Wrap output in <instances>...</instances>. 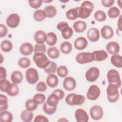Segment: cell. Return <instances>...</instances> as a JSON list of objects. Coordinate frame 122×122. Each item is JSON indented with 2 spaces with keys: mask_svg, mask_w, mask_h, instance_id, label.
<instances>
[{
  "mask_svg": "<svg viewBox=\"0 0 122 122\" xmlns=\"http://www.w3.org/2000/svg\"><path fill=\"white\" fill-rule=\"evenodd\" d=\"M32 45L29 42H25L22 44L20 48V51L21 54L25 56L30 55L33 52Z\"/></svg>",
  "mask_w": 122,
  "mask_h": 122,
  "instance_id": "cell-15",
  "label": "cell"
},
{
  "mask_svg": "<svg viewBox=\"0 0 122 122\" xmlns=\"http://www.w3.org/2000/svg\"><path fill=\"white\" fill-rule=\"evenodd\" d=\"M57 36L56 34L52 32H49L46 35V42L50 46L54 45L57 42Z\"/></svg>",
  "mask_w": 122,
  "mask_h": 122,
  "instance_id": "cell-31",
  "label": "cell"
},
{
  "mask_svg": "<svg viewBox=\"0 0 122 122\" xmlns=\"http://www.w3.org/2000/svg\"><path fill=\"white\" fill-rule=\"evenodd\" d=\"M33 116V113L32 111H30L27 109L23 111L20 115L22 121L25 122H29L31 121Z\"/></svg>",
  "mask_w": 122,
  "mask_h": 122,
  "instance_id": "cell-28",
  "label": "cell"
},
{
  "mask_svg": "<svg viewBox=\"0 0 122 122\" xmlns=\"http://www.w3.org/2000/svg\"><path fill=\"white\" fill-rule=\"evenodd\" d=\"M107 79L109 84H115L119 88L121 86V80L119 72L115 70L112 69L107 73Z\"/></svg>",
  "mask_w": 122,
  "mask_h": 122,
  "instance_id": "cell-4",
  "label": "cell"
},
{
  "mask_svg": "<svg viewBox=\"0 0 122 122\" xmlns=\"http://www.w3.org/2000/svg\"><path fill=\"white\" fill-rule=\"evenodd\" d=\"M46 50V47L45 44H35L34 48V52L35 53L37 52H42L45 53Z\"/></svg>",
  "mask_w": 122,
  "mask_h": 122,
  "instance_id": "cell-45",
  "label": "cell"
},
{
  "mask_svg": "<svg viewBox=\"0 0 122 122\" xmlns=\"http://www.w3.org/2000/svg\"><path fill=\"white\" fill-rule=\"evenodd\" d=\"M60 99L59 97L55 94L52 93L49 96L47 100L48 104L52 107H57Z\"/></svg>",
  "mask_w": 122,
  "mask_h": 122,
  "instance_id": "cell-26",
  "label": "cell"
},
{
  "mask_svg": "<svg viewBox=\"0 0 122 122\" xmlns=\"http://www.w3.org/2000/svg\"><path fill=\"white\" fill-rule=\"evenodd\" d=\"M88 42L86 38L83 37H80L77 38L74 41L75 48L79 50L84 49L87 46Z\"/></svg>",
  "mask_w": 122,
  "mask_h": 122,
  "instance_id": "cell-18",
  "label": "cell"
},
{
  "mask_svg": "<svg viewBox=\"0 0 122 122\" xmlns=\"http://www.w3.org/2000/svg\"><path fill=\"white\" fill-rule=\"evenodd\" d=\"M81 7L83 11V14L81 18L86 19L90 15L91 13L93 10L94 5L93 3L90 1H84L81 3Z\"/></svg>",
  "mask_w": 122,
  "mask_h": 122,
  "instance_id": "cell-7",
  "label": "cell"
},
{
  "mask_svg": "<svg viewBox=\"0 0 122 122\" xmlns=\"http://www.w3.org/2000/svg\"><path fill=\"white\" fill-rule=\"evenodd\" d=\"M47 54L50 58L55 59L59 57L60 55V51L56 47H51L49 48L47 51Z\"/></svg>",
  "mask_w": 122,
  "mask_h": 122,
  "instance_id": "cell-33",
  "label": "cell"
},
{
  "mask_svg": "<svg viewBox=\"0 0 122 122\" xmlns=\"http://www.w3.org/2000/svg\"><path fill=\"white\" fill-rule=\"evenodd\" d=\"M42 1L41 0H29V3L30 6L34 9L39 8L41 5Z\"/></svg>",
  "mask_w": 122,
  "mask_h": 122,
  "instance_id": "cell-48",
  "label": "cell"
},
{
  "mask_svg": "<svg viewBox=\"0 0 122 122\" xmlns=\"http://www.w3.org/2000/svg\"><path fill=\"white\" fill-rule=\"evenodd\" d=\"M35 122H48V119L43 115H39L36 116L34 121Z\"/></svg>",
  "mask_w": 122,
  "mask_h": 122,
  "instance_id": "cell-52",
  "label": "cell"
},
{
  "mask_svg": "<svg viewBox=\"0 0 122 122\" xmlns=\"http://www.w3.org/2000/svg\"><path fill=\"white\" fill-rule=\"evenodd\" d=\"M100 75L99 70L95 67H93L89 69L85 73L86 80L90 82L95 81Z\"/></svg>",
  "mask_w": 122,
  "mask_h": 122,
  "instance_id": "cell-10",
  "label": "cell"
},
{
  "mask_svg": "<svg viewBox=\"0 0 122 122\" xmlns=\"http://www.w3.org/2000/svg\"><path fill=\"white\" fill-rule=\"evenodd\" d=\"M85 100V98L84 96L75 93L69 94L65 99V102L67 104L71 106L81 105L84 102Z\"/></svg>",
  "mask_w": 122,
  "mask_h": 122,
  "instance_id": "cell-2",
  "label": "cell"
},
{
  "mask_svg": "<svg viewBox=\"0 0 122 122\" xmlns=\"http://www.w3.org/2000/svg\"><path fill=\"white\" fill-rule=\"evenodd\" d=\"M52 93L57 95L59 97L60 100L62 99L64 96V92L61 89H56L55 91H54Z\"/></svg>",
  "mask_w": 122,
  "mask_h": 122,
  "instance_id": "cell-53",
  "label": "cell"
},
{
  "mask_svg": "<svg viewBox=\"0 0 122 122\" xmlns=\"http://www.w3.org/2000/svg\"><path fill=\"white\" fill-rule=\"evenodd\" d=\"M73 27L76 32L80 33L86 30L87 25L85 21L78 20L74 23Z\"/></svg>",
  "mask_w": 122,
  "mask_h": 122,
  "instance_id": "cell-24",
  "label": "cell"
},
{
  "mask_svg": "<svg viewBox=\"0 0 122 122\" xmlns=\"http://www.w3.org/2000/svg\"><path fill=\"white\" fill-rule=\"evenodd\" d=\"M120 11L116 7H111L108 11V14L111 18H115L120 15Z\"/></svg>",
  "mask_w": 122,
  "mask_h": 122,
  "instance_id": "cell-38",
  "label": "cell"
},
{
  "mask_svg": "<svg viewBox=\"0 0 122 122\" xmlns=\"http://www.w3.org/2000/svg\"><path fill=\"white\" fill-rule=\"evenodd\" d=\"M26 79L28 83L30 84H34L39 80V75L37 71L31 68L26 71Z\"/></svg>",
  "mask_w": 122,
  "mask_h": 122,
  "instance_id": "cell-6",
  "label": "cell"
},
{
  "mask_svg": "<svg viewBox=\"0 0 122 122\" xmlns=\"http://www.w3.org/2000/svg\"><path fill=\"white\" fill-rule=\"evenodd\" d=\"M102 36L104 39H109L113 36V31L109 26H104L101 29Z\"/></svg>",
  "mask_w": 122,
  "mask_h": 122,
  "instance_id": "cell-19",
  "label": "cell"
},
{
  "mask_svg": "<svg viewBox=\"0 0 122 122\" xmlns=\"http://www.w3.org/2000/svg\"><path fill=\"white\" fill-rule=\"evenodd\" d=\"M13 120L12 114L9 112L4 111L0 112V121L1 122H10Z\"/></svg>",
  "mask_w": 122,
  "mask_h": 122,
  "instance_id": "cell-30",
  "label": "cell"
},
{
  "mask_svg": "<svg viewBox=\"0 0 122 122\" xmlns=\"http://www.w3.org/2000/svg\"><path fill=\"white\" fill-rule=\"evenodd\" d=\"M58 78L54 74H50L46 79L47 84L51 88L55 87L58 85Z\"/></svg>",
  "mask_w": 122,
  "mask_h": 122,
  "instance_id": "cell-22",
  "label": "cell"
},
{
  "mask_svg": "<svg viewBox=\"0 0 122 122\" xmlns=\"http://www.w3.org/2000/svg\"><path fill=\"white\" fill-rule=\"evenodd\" d=\"M19 92V89L15 83H10L7 87L6 92L10 96H15Z\"/></svg>",
  "mask_w": 122,
  "mask_h": 122,
  "instance_id": "cell-20",
  "label": "cell"
},
{
  "mask_svg": "<svg viewBox=\"0 0 122 122\" xmlns=\"http://www.w3.org/2000/svg\"><path fill=\"white\" fill-rule=\"evenodd\" d=\"M68 24L65 21H61L59 22L57 26V29H58L61 32H63L69 29Z\"/></svg>",
  "mask_w": 122,
  "mask_h": 122,
  "instance_id": "cell-46",
  "label": "cell"
},
{
  "mask_svg": "<svg viewBox=\"0 0 122 122\" xmlns=\"http://www.w3.org/2000/svg\"><path fill=\"white\" fill-rule=\"evenodd\" d=\"M32 99L36 103L40 104L44 102L45 101V96L44 94L38 93L33 96Z\"/></svg>",
  "mask_w": 122,
  "mask_h": 122,
  "instance_id": "cell-43",
  "label": "cell"
},
{
  "mask_svg": "<svg viewBox=\"0 0 122 122\" xmlns=\"http://www.w3.org/2000/svg\"><path fill=\"white\" fill-rule=\"evenodd\" d=\"M100 89L95 85H91L87 92V98L90 100H95L98 98L100 95Z\"/></svg>",
  "mask_w": 122,
  "mask_h": 122,
  "instance_id": "cell-9",
  "label": "cell"
},
{
  "mask_svg": "<svg viewBox=\"0 0 122 122\" xmlns=\"http://www.w3.org/2000/svg\"><path fill=\"white\" fill-rule=\"evenodd\" d=\"M30 63L31 62L30 59L26 57L21 58L18 61V65L22 68H27L29 67L30 65Z\"/></svg>",
  "mask_w": 122,
  "mask_h": 122,
  "instance_id": "cell-40",
  "label": "cell"
},
{
  "mask_svg": "<svg viewBox=\"0 0 122 122\" xmlns=\"http://www.w3.org/2000/svg\"><path fill=\"white\" fill-rule=\"evenodd\" d=\"M90 113L92 119L94 120H99L102 117L103 111L100 106L94 105L90 109Z\"/></svg>",
  "mask_w": 122,
  "mask_h": 122,
  "instance_id": "cell-11",
  "label": "cell"
},
{
  "mask_svg": "<svg viewBox=\"0 0 122 122\" xmlns=\"http://www.w3.org/2000/svg\"><path fill=\"white\" fill-rule=\"evenodd\" d=\"M10 82L6 79H3L0 81V91L3 92H6V89L7 86L9 84H10Z\"/></svg>",
  "mask_w": 122,
  "mask_h": 122,
  "instance_id": "cell-47",
  "label": "cell"
},
{
  "mask_svg": "<svg viewBox=\"0 0 122 122\" xmlns=\"http://www.w3.org/2000/svg\"><path fill=\"white\" fill-rule=\"evenodd\" d=\"M8 32V30L5 25L0 24V37L1 38L5 37Z\"/></svg>",
  "mask_w": 122,
  "mask_h": 122,
  "instance_id": "cell-51",
  "label": "cell"
},
{
  "mask_svg": "<svg viewBox=\"0 0 122 122\" xmlns=\"http://www.w3.org/2000/svg\"><path fill=\"white\" fill-rule=\"evenodd\" d=\"M57 107H52L48 104L47 102H45L43 106V110L44 112L49 115L53 114L56 111Z\"/></svg>",
  "mask_w": 122,
  "mask_h": 122,
  "instance_id": "cell-42",
  "label": "cell"
},
{
  "mask_svg": "<svg viewBox=\"0 0 122 122\" xmlns=\"http://www.w3.org/2000/svg\"><path fill=\"white\" fill-rule=\"evenodd\" d=\"M82 14L83 11L81 7L70 9L66 13V17L70 20H74L78 18H81Z\"/></svg>",
  "mask_w": 122,
  "mask_h": 122,
  "instance_id": "cell-8",
  "label": "cell"
},
{
  "mask_svg": "<svg viewBox=\"0 0 122 122\" xmlns=\"http://www.w3.org/2000/svg\"><path fill=\"white\" fill-rule=\"evenodd\" d=\"M33 60L37 66L42 69L45 68L50 62L45 54L42 52L35 53L33 56Z\"/></svg>",
  "mask_w": 122,
  "mask_h": 122,
  "instance_id": "cell-1",
  "label": "cell"
},
{
  "mask_svg": "<svg viewBox=\"0 0 122 122\" xmlns=\"http://www.w3.org/2000/svg\"><path fill=\"white\" fill-rule=\"evenodd\" d=\"M106 49L109 53L111 54H115L119 52L120 46L116 42L111 41L107 44Z\"/></svg>",
  "mask_w": 122,
  "mask_h": 122,
  "instance_id": "cell-17",
  "label": "cell"
},
{
  "mask_svg": "<svg viewBox=\"0 0 122 122\" xmlns=\"http://www.w3.org/2000/svg\"><path fill=\"white\" fill-rule=\"evenodd\" d=\"M94 18L98 21H103L106 19V15L105 13L102 10H97L96 11L94 15Z\"/></svg>",
  "mask_w": 122,
  "mask_h": 122,
  "instance_id": "cell-39",
  "label": "cell"
},
{
  "mask_svg": "<svg viewBox=\"0 0 122 122\" xmlns=\"http://www.w3.org/2000/svg\"><path fill=\"white\" fill-rule=\"evenodd\" d=\"M6 78V71L3 67H0V80L5 79Z\"/></svg>",
  "mask_w": 122,
  "mask_h": 122,
  "instance_id": "cell-55",
  "label": "cell"
},
{
  "mask_svg": "<svg viewBox=\"0 0 122 122\" xmlns=\"http://www.w3.org/2000/svg\"><path fill=\"white\" fill-rule=\"evenodd\" d=\"M46 16L44 10H36L33 14V18L36 21H41L45 19Z\"/></svg>",
  "mask_w": 122,
  "mask_h": 122,
  "instance_id": "cell-34",
  "label": "cell"
},
{
  "mask_svg": "<svg viewBox=\"0 0 122 122\" xmlns=\"http://www.w3.org/2000/svg\"><path fill=\"white\" fill-rule=\"evenodd\" d=\"M61 34L62 36L64 39H69L72 36L73 34V30L70 27L67 30L63 32H61Z\"/></svg>",
  "mask_w": 122,
  "mask_h": 122,
  "instance_id": "cell-50",
  "label": "cell"
},
{
  "mask_svg": "<svg viewBox=\"0 0 122 122\" xmlns=\"http://www.w3.org/2000/svg\"><path fill=\"white\" fill-rule=\"evenodd\" d=\"M114 2V0H102V5L105 7H110L113 5Z\"/></svg>",
  "mask_w": 122,
  "mask_h": 122,
  "instance_id": "cell-54",
  "label": "cell"
},
{
  "mask_svg": "<svg viewBox=\"0 0 122 122\" xmlns=\"http://www.w3.org/2000/svg\"><path fill=\"white\" fill-rule=\"evenodd\" d=\"M57 69L56 64L53 61H50L49 65L44 69V71L48 74L54 73Z\"/></svg>",
  "mask_w": 122,
  "mask_h": 122,
  "instance_id": "cell-37",
  "label": "cell"
},
{
  "mask_svg": "<svg viewBox=\"0 0 122 122\" xmlns=\"http://www.w3.org/2000/svg\"><path fill=\"white\" fill-rule=\"evenodd\" d=\"M44 11L45 13L46 17L51 18L54 17L56 15L57 10L53 5H49L45 7Z\"/></svg>",
  "mask_w": 122,
  "mask_h": 122,
  "instance_id": "cell-27",
  "label": "cell"
},
{
  "mask_svg": "<svg viewBox=\"0 0 122 122\" xmlns=\"http://www.w3.org/2000/svg\"><path fill=\"white\" fill-rule=\"evenodd\" d=\"M87 37L92 42L97 41L100 37L99 30L95 28L90 29L87 32Z\"/></svg>",
  "mask_w": 122,
  "mask_h": 122,
  "instance_id": "cell-16",
  "label": "cell"
},
{
  "mask_svg": "<svg viewBox=\"0 0 122 122\" xmlns=\"http://www.w3.org/2000/svg\"><path fill=\"white\" fill-rule=\"evenodd\" d=\"M76 81L72 77H67L63 80V86L67 91H71L74 90L76 87Z\"/></svg>",
  "mask_w": 122,
  "mask_h": 122,
  "instance_id": "cell-14",
  "label": "cell"
},
{
  "mask_svg": "<svg viewBox=\"0 0 122 122\" xmlns=\"http://www.w3.org/2000/svg\"><path fill=\"white\" fill-rule=\"evenodd\" d=\"M76 60L80 64H85L94 61V57L91 52H81L77 55Z\"/></svg>",
  "mask_w": 122,
  "mask_h": 122,
  "instance_id": "cell-5",
  "label": "cell"
},
{
  "mask_svg": "<svg viewBox=\"0 0 122 122\" xmlns=\"http://www.w3.org/2000/svg\"><path fill=\"white\" fill-rule=\"evenodd\" d=\"M106 92L108 100L110 102H115L118 100L119 93L118 88L115 84H109L107 88Z\"/></svg>",
  "mask_w": 122,
  "mask_h": 122,
  "instance_id": "cell-3",
  "label": "cell"
},
{
  "mask_svg": "<svg viewBox=\"0 0 122 122\" xmlns=\"http://www.w3.org/2000/svg\"><path fill=\"white\" fill-rule=\"evenodd\" d=\"M46 35L45 32L42 30L37 31L34 36V40L38 44H42L46 40Z\"/></svg>",
  "mask_w": 122,
  "mask_h": 122,
  "instance_id": "cell-21",
  "label": "cell"
},
{
  "mask_svg": "<svg viewBox=\"0 0 122 122\" xmlns=\"http://www.w3.org/2000/svg\"><path fill=\"white\" fill-rule=\"evenodd\" d=\"M68 72V69L64 66H61L59 67L57 69V73L58 75L61 77H66Z\"/></svg>",
  "mask_w": 122,
  "mask_h": 122,
  "instance_id": "cell-44",
  "label": "cell"
},
{
  "mask_svg": "<svg viewBox=\"0 0 122 122\" xmlns=\"http://www.w3.org/2000/svg\"><path fill=\"white\" fill-rule=\"evenodd\" d=\"M121 18H120V20H119V21L118 22V27H119V29L120 30V31L122 30V29H121Z\"/></svg>",
  "mask_w": 122,
  "mask_h": 122,
  "instance_id": "cell-56",
  "label": "cell"
},
{
  "mask_svg": "<svg viewBox=\"0 0 122 122\" xmlns=\"http://www.w3.org/2000/svg\"><path fill=\"white\" fill-rule=\"evenodd\" d=\"M0 48L4 52H9L12 48V44L10 41L4 40L0 44Z\"/></svg>",
  "mask_w": 122,
  "mask_h": 122,
  "instance_id": "cell-36",
  "label": "cell"
},
{
  "mask_svg": "<svg viewBox=\"0 0 122 122\" xmlns=\"http://www.w3.org/2000/svg\"><path fill=\"white\" fill-rule=\"evenodd\" d=\"M76 120L78 122H87L89 120V116L86 111L82 109H78L75 112Z\"/></svg>",
  "mask_w": 122,
  "mask_h": 122,
  "instance_id": "cell-13",
  "label": "cell"
},
{
  "mask_svg": "<svg viewBox=\"0 0 122 122\" xmlns=\"http://www.w3.org/2000/svg\"><path fill=\"white\" fill-rule=\"evenodd\" d=\"M61 51L64 54L70 53L72 50L71 44L68 41L63 42L60 46Z\"/></svg>",
  "mask_w": 122,
  "mask_h": 122,
  "instance_id": "cell-32",
  "label": "cell"
},
{
  "mask_svg": "<svg viewBox=\"0 0 122 122\" xmlns=\"http://www.w3.org/2000/svg\"><path fill=\"white\" fill-rule=\"evenodd\" d=\"M11 80L15 84L20 83L23 79V75L20 71H13L11 75Z\"/></svg>",
  "mask_w": 122,
  "mask_h": 122,
  "instance_id": "cell-25",
  "label": "cell"
},
{
  "mask_svg": "<svg viewBox=\"0 0 122 122\" xmlns=\"http://www.w3.org/2000/svg\"><path fill=\"white\" fill-rule=\"evenodd\" d=\"M37 106L38 104L33 101V99H29L25 102V107L27 110L30 111H34Z\"/></svg>",
  "mask_w": 122,
  "mask_h": 122,
  "instance_id": "cell-41",
  "label": "cell"
},
{
  "mask_svg": "<svg viewBox=\"0 0 122 122\" xmlns=\"http://www.w3.org/2000/svg\"><path fill=\"white\" fill-rule=\"evenodd\" d=\"M36 90L40 92H44L47 90V85L43 81H40L36 85Z\"/></svg>",
  "mask_w": 122,
  "mask_h": 122,
  "instance_id": "cell-49",
  "label": "cell"
},
{
  "mask_svg": "<svg viewBox=\"0 0 122 122\" xmlns=\"http://www.w3.org/2000/svg\"><path fill=\"white\" fill-rule=\"evenodd\" d=\"M94 57V60L96 61H102L108 57V54L103 50L95 51L92 52Z\"/></svg>",
  "mask_w": 122,
  "mask_h": 122,
  "instance_id": "cell-23",
  "label": "cell"
},
{
  "mask_svg": "<svg viewBox=\"0 0 122 122\" xmlns=\"http://www.w3.org/2000/svg\"><path fill=\"white\" fill-rule=\"evenodd\" d=\"M20 17L19 15L16 13L11 14L6 19L7 25L11 28L17 27L20 23Z\"/></svg>",
  "mask_w": 122,
  "mask_h": 122,
  "instance_id": "cell-12",
  "label": "cell"
},
{
  "mask_svg": "<svg viewBox=\"0 0 122 122\" xmlns=\"http://www.w3.org/2000/svg\"><path fill=\"white\" fill-rule=\"evenodd\" d=\"M111 61L112 64L116 67H122V58L121 56L117 54H113L111 58Z\"/></svg>",
  "mask_w": 122,
  "mask_h": 122,
  "instance_id": "cell-29",
  "label": "cell"
},
{
  "mask_svg": "<svg viewBox=\"0 0 122 122\" xmlns=\"http://www.w3.org/2000/svg\"><path fill=\"white\" fill-rule=\"evenodd\" d=\"M8 107L7 98L5 95H0V112L6 111Z\"/></svg>",
  "mask_w": 122,
  "mask_h": 122,
  "instance_id": "cell-35",
  "label": "cell"
}]
</instances>
